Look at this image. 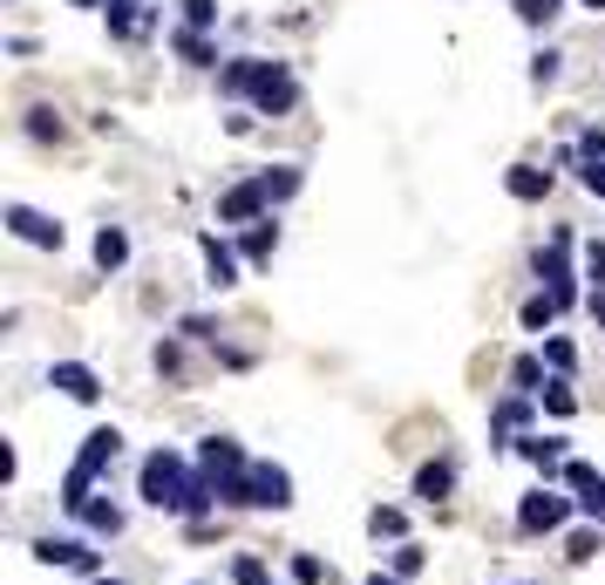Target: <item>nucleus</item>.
<instances>
[{
    "mask_svg": "<svg viewBox=\"0 0 605 585\" xmlns=\"http://www.w3.org/2000/svg\"><path fill=\"white\" fill-rule=\"evenodd\" d=\"M368 585H409V578H395V572H368Z\"/></svg>",
    "mask_w": 605,
    "mask_h": 585,
    "instance_id": "42",
    "label": "nucleus"
},
{
    "mask_svg": "<svg viewBox=\"0 0 605 585\" xmlns=\"http://www.w3.org/2000/svg\"><path fill=\"white\" fill-rule=\"evenodd\" d=\"M579 171V184L592 191V198H605V158H592V164H572Z\"/></svg>",
    "mask_w": 605,
    "mask_h": 585,
    "instance_id": "39",
    "label": "nucleus"
},
{
    "mask_svg": "<svg viewBox=\"0 0 605 585\" xmlns=\"http://www.w3.org/2000/svg\"><path fill=\"white\" fill-rule=\"evenodd\" d=\"M585 306H592V321L605 327V293H585Z\"/></svg>",
    "mask_w": 605,
    "mask_h": 585,
    "instance_id": "41",
    "label": "nucleus"
},
{
    "mask_svg": "<svg viewBox=\"0 0 605 585\" xmlns=\"http://www.w3.org/2000/svg\"><path fill=\"white\" fill-rule=\"evenodd\" d=\"M538 402H544V415H558V422H572V415H579V396H572V381H564V375L544 381V396H538Z\"/></svg>",
    "mask_w": 605,
    "mask_h": 585,
    "instance_id": "27",
    "label": "nucleus"
},
{
    "mask_svg": "<svg viewBox=\"0 0 605 585\" xmlns=\"http://www.w3.org/2000/svg\"><path fill=\"white\" fill-rule=\"evenodd\" d=\"M177 8H184V21H191L197 34H205V28L218 21V0H177Z\"/></svg>",
    "mask_w": 605,
    "mask_h": 585,
    "instance_id": "36",
    "label": "nucleus"
},
{
    "mask_svg": "<svg viewBox=\"0 0 605 585\" xmlns=\"http://www.w3.org/2000/svg\"><path fill=\"white\" fill-rule=\"evenodd\" d=\"M510 449H517L523 463H531V470H544V484L564 470V463H572V456H564V436H538V429H523V436H517Z\"/></svg>",
    "mask_w": 605,
    "mask_h": 585,
    "instance_id": "11",
    "label": "nucleus"
},
{
    "mask_svg": "<svg viewBox=\"0 0 605 585\" xmlns=\"http://www.w3.org/2000/svg\"><path fill=\"white\" fill-rule=\"evenodd\" d=\"M605 552V524H579L572 538H564V559H572V565H592Z\"/></svg>",
    "mask_w": 605,
    "mask_h": 585,
    "instance_id": "25",
    "label": "nucleus"
},
{
    "mask_svg": "<svg viewBox=\"0 0 605 585\" xmlns=\"http://www.w3.org/2000/svg\"><path fill=\"white\" fill-rule=\"evenodd\" d=\"M231 585H272V565H266L259 552H238V559H231Z\"/></svg>",
    "mask_w": 605,
    "mask_h": 585,
    "instance_id": "30",
    "label": "nucleus"
},
{
    "mask_svg": "<svg viewBox=\"0 0 605 585\" xmlns=\"http://www.w3.org/2000/svg\"><path fill=\"white\" fill-rule=\"evenodd\" d=\"M558 8H564V0H517V21H523V28H551Z\"/></svg>",
    "mask_w": 605,
    "mask_h": 585,
    "instance_id": "34",
    "label": "nucleus"
},
{
    "mask_svg": "<svg viewBox=\"0 0 605 585\" xmlns=\"http://www.w3.org/2000/svg\"><path fill=\"white\" fill-rule=\"evenodd\" d=\"M544 381H551V375H544V355H517V361H510V396H531V402H538Z\"/></svg>",
    "mask_w": 605,
    "mask_h": 585,
    "instance_id": "22",
    "label": "nucleus"
},
{
    "mask_svg": "<svg viewBox=\"0 0 605 585\" xmlns=\"http://www.w3.org/2000/svg\"><path fill=\"white\" fill-rule=\"evenodd\" d=\"M191 470H197V463H191L184 449L156 443V449L137 463V497L150 503V511H164V518H177V524H184V490H191Z\"/></svg>",
    "mask_w": 605,
    "mask_h": 585,
    "instance_id": "2",
    "label": "nucleus"
},
{
    "mask_svg": "<svg viewBox=\"0 0 605 585\" xmlns=\"http://www.w3.org/2000/svg\"><path fill=\"white\" fill-rule=\"evenodd\" d=\"M28 137H34V143H62V116L34 102V109H28Z\"/></svg>",
    "mask_w": 605,
    "mask_h": 585,
    "instance_id": "32",
    "label": "nucleus"
},
{
    "mask_svg": "<svg viewBox=\"0 0 605 585\" xmlns=\"http://www.w3.org/2000/svg\"><path fill=\"white\" fill-rule=\"evenodd\" d=\"M272 205H266V191H259V177H246V184H231V191H218V225H259Z\"/></svg>",
    "mask_w": 605,
    "mask_h": 585,
    "instance_id": "8",
    "label": "nucleus"
},
{
    "mask_svg": "<svg viewBox=\"0 0 605 585\" xmlns=\"http://www.w3.org/2000/svg\"><path fill=\"white\" fill-rule=\"evenodd\" d=\"M96 266H102V272H123V266H130V231H123V225H102V231H96Z\"/></svg>",
    "mask_w": 605,
    "mask_h": 585,
    "instance_id": "21",
    "label": "nucleus"
},
{
    "mask_svg": "<svg viewBox=\"0 0 605 585\" xmlns=\"http://www.w3.org/2000/svg\"><path fill=\"white\" fill-rule=\"evenodd\" d=\"M89 585H130V578H116V572H102V578H89Z\"/></svg>",
    "mask_w": 605,
    "mask_h": 585,
    "instance_id": "43",
    "label": "nucleus"
},
{
    "mask_svg": "<svg viewBox=\"0 0 605 585\" xmlns=\"http://www.w3.org/2000/svg\"><path fill=\"white\" fill-rule=\"evenodd\" d=\"M8 231H14V239H28V246H42V252H62V239H68V231L55 218H42L34 205H8Z\"/></svg>",
    "mask_w": 605,
    "mask_h": 585,
    "instance_id": "10",
    "label": "nucleus"
},
{
    "mask_svg": "<svg viewBox=\"0 0 605 585\" xmlns=\"http://www.w3.org/2000/svg\"><path fill=\"white\" fill-rule=\"evenodd\" d=\"M197 470H212V477H231V470H252V456L238 449L231 436H205V443H197Z\"/></svg>",
    "mask_w": 605,
    "mask_h": 585,
    "instance_id": "14",
    "label": "nucleus"
},
{
    "mask_svg": "<svg viewBox=\"0 0 605 585\" xmlns=\"http://www.w3.org/2000/svg\"><path fill=\"white\" fill-rule=\"evenodd\" d=\"M238 252H246L252 266H266V259L279 252V225H272V218H259V225H246V239H238Z\"/></svg>",
    "mask_w": 605,
    "mask_h": 585,
    "instance_id": "23",
    "label": "nucleus"
},
{
    "mask_svg": "<svg viewBox=\"0 0 605 585\" xmlns=\"http://www.w3.org/2000/svg\"><path fill=\"white\" fill-rule=\"evenodd\" d=\"M48 388H62L68 402H96V396H102V375H96L89 361H55V368H48Z\"/></svg>",
    "mask_w": 605,
    "mask_h": 585,
    "instance_id": "12",
    "label": "nucleus"
},
{
    "mask_svg": "<svg viewBox=\"0 0 605 585\" xmlns=\"http://www.w3.org/2000/svg\"><path fill=\"white\" fill-rule=\"evenodd\" d=\"M171 48H177V55H184L191 68H212V62H218V48H212V42H205V34H197V28H184V34H171Z\"/></svg>",
    "mask_w": 605,
    "mask_h": 585,
    "instance_id": "28",
    "label": "nucleus"
},
{
    "mask_svg": "<svg viewBox=\"0 0 605 585\" xmlns=\"http://www.w3.org/2000/svg\"><path fill=\"white\" fill-rule=\"evenodd\" d=\"M218 96H252L259 116H293L300 109V83L287 62H259V55H231L218 68Z\"/></svg>",
    "mask_w": 605,
    "mask_h": 585,
    "instance_id": "1",
    "label": "nucleus"
},
{
    "mask_svg": "<svg viewBox=\"0 0 605 585\" xmlns=\"http://www.w3.org/2000/svg\"><path fill=\"white\" fill-rule=\"evenodd\" d=\"M150 361H156V375H184V347H177V340H156Z\"/></svg>",
    "mask_w": 605,
    "mask_h": 585,
    "instance_id": "38",
    "label": "nucleus"
},
{
    "mask_svg": "<svg viewBox=\"0 0 605 585\" xmlns=\"http://www.w3.org/2000/svg\"><path fill=\"white\" fill-rule=\"evenodd\" d=\"M62 511L83 524V531H96V538H123V524H130V511H123L109 490H89L83 503H62Z\"/></svg>",
    "mask_w": 605,
    "mask_h": 585,
    "instance_id": "6",
    "label": "nucleus"
},
{
    "mask_svg": "<svg viewBox=\"0 0 605 585\" xmlns=\"http://www.w3.org/2000/svg\"><path fill=\"white\" fill-rule=\"evenodd\" d=\"M28 552H34V565H55V572H75V559H83L89 544H83V538H55V531H48V538H34Z\"/></svg>",
    "mask_w": 605,
    "mask_h": 585,
    "instance_id": "18",
    "label": "nucleus"
},
{
    "mask_svg": "<svg viewBox=\"0 0 605 585\" xmlns=\"http://www.w3.org/2000/svg\"><path fill=\"white\" fill-rule=\"evenodd\" d=\"M558 484L572 490V497H592V490H605V470H592L585 456H572V463H564V470H558Z\"/></svg>",
    "mask_w": 605,
    "mask_h": 585,
    "instance_id": "26",
    "label": "nucleus"
},
{
    "mask_svg": "<svg viewBox=\"0 0 605 585\" xmlns=\"http://www.w3.org/2000/svg\"><path fill=\"white\" fill-rule=\"evenodd\" d=\"M75 8H102V0H75Z\"/></svg>",
    "mask_w": 605,
    "mask_h": 585,
    "instance_id": "44",
    "label": "nucleus"
},
{
    "mask_svg": "<svg viewBox=\"0 0 605 585\" xmlns=\"http://www.w3.org/2000/svg\"><path fill=\"white\" fill-rule=\"evenodd\" d=\"M544 368H551V375H572V368H579V347L564 340V334H544Z\"/></svg>",
    "mask_w": 605,
    "mask_h": 585,
    "instance_id": "31",
    "label": "nucleus"
},
{
    "mask_svg": "<svg viewBox=\"0 0 605 585\" xmlns=\"http://www.w3.org/2000/svg\"><path fill=\"white\" fill-rule=\"evenodd\" d=\"M197 252H205V272H212V293H231L238 286V259H246V252H238L231 239H218V231H205V239H197Z\"/></svg>",
    "mask_w": 605,
    "mask_h": 585,
    "instance_id": "9",
    "label": "nucleus"
},
{
    "mask_svg": "<svg viewBox=\"0 0 605 585\" xmlns=\"http://www.w3.org/2000/svg\"><path fill=\"white\" fill-rule=\"evenodd\" d=\"M531 83H538V89H551V83H558V55H551V48L531 62Z\"/></svg>",
    "mask_w": 605,
    "mask_h": 585,
    "instance_id": "40",
    "label": "nucleus"
},
{
    "mask_svg": "<svg viewBox=\"0 0 605 585\" xmlns=\"http://www.w3.org/2000/svg\"><path fill=\"white\" fill-rule=\"evenodd\" d=\"M368 538L381 544H409V511H401V503H375V511H368Z\"/></svg>",
    "mask_w": 605,
    "mask_h": 585,
    "instance_id": "20",
    "label": "nucleus"
},
{
    "mask_svg": "<svg viewBox=\"0 0 605 585\" xmlns=\"http://www.w3.org/2000/svg\"><path fill=\"white\" fill-rule=\"evenodd\" d=\"M252 511H293V470L287 463H252Z\"/></svg>",
    "mask_w": 605,
    "mask_h": 585,
    "instance_id": "7",
    "label": "nucleus"
},
{
    "mask_svg": "<svg viewBox=\"0 0 605 585\" xmlns=\"http://www.w3.org/2000/svg\"><path fill=\"white\" fill-rule=\"evenodd\" d=\"M422 565H429V552H422L415 538H409V544H395V559H388V572H395V578H415Z\"/></svg>",
    "mask_w": 605,
    "mask_h": 585,
    "instance_id": "33",
    "label": "nucleus"
},
{
    "mask_svg": "<svg viewBox=\"0 0 605 585\" xmlns=\"http://www.w3.org/2000/svg\"><path fill=\"white\" fill-rule=\"evenodd\" d=\"M531 272L544 280V293H551L558 306H579V272H572V225H558V231H551V246L531 259Z\"/></svg>",
    "mask_w": 605,
    "mask_h": 585,
    "instance_id": "5",
    "label": "nucleus"
},
{
    "mask_svg": "<svg viewBox=\"0 0 605 585\" xmlns=\"http://www.w3.org/2000/svg\"><path fill=\"white\" fill-rule=\"evenodd\" d=\"M150 0H116V8H109V34H116V42H143V34H150Z\"/></svg>",
    "mask_w": 605,
    "mask_h": 585,
    "instance_id": "15",
    "label": "nucleus"
},
{
    "mask_svg": "<svg viewBox=\"0 0 605 585\" xmlns=\"http://www.w3.org/2000/svg\"><path fill=\"white\" fill-rule=\"evenodd\" d=\"M116 456H123V429H116V422L89 429L83 449H75V463H68V477H62V503H83V497L116 470Z\"/></svg>",
    "mask_w": 605,
    "mask_h": 585,
    "instance_id": "3",
    "label": "nucleus"
},
{
    "mask_svg": "<svg viewBox=\"0 0 605 585\" xmlns=\"http://www.w3.org/2000/svg\"><path fill=\"white\" fill-rule=\"evenodd\" d=\"M585 280L592 293H605V239H585Z\"/></svg>",
    "mask_w": 605,
    "mask_h": 585,
    "instance_id": "35",
    "label": "nucleus"
},
{
    "mask_svg": "<svg viewBox=\"0 0 605 585\" xmlns=\"http://www.w3.org/2000/svg\"><path fill=\"white\" fill-rule=\"evenodd\" d=\"M456 497V456H429L415 470V503H450Z\"/></svg>",
    "mask_w": 605,
    "mask_h": 585,
    "instance_id": "13",
    "label": "nucleus"
},
{
    "mask_svg": "<svg viewBox=\"0 0 605 585\" xmlns=\"http://www.w3.org/2000/svg\"><path fill=\"white\" fill-rule=\"evenodd\" d=\"M585 8H605V0H585Z\"/></svg>",
    "mask_w": 605,
    "mask_h": 585,
    "instance_id": "45",
    "label": "nucleus"
},
{
    "mask_svg": "<svg viewBox=\"0 0 605 585\" xmlns=\"http://www.w3.org/2000/svg\"><path fill=\"white\" fill-rule=\"evenodd\" d=\"M287 572H293V585H334V572H327V559H320V552H293Z\"/></svg>",
    "mask_w": 605,
    "mask_h": 585,
    "instance_id": "29",
    "label": "nucleus"
},
{
    "mask_svg": "<svg viewBox=\"0 0 605 585\" xmlns=\"http://www.w3.org/2000/svg\"><path fill=\"white\" fill-rule=\"evenodd\" d=\"M177 334H184V340H218V321H212V314H184Z\"/></svg>",
    "mask_w": 605,
    "mask_h": 585,
    "instance_id": "37",
    "label": "nucleus"
},
{
    "mask_svg": "<svg viewBox=\"0 0 605 585\" xmlns=\"http://www.w3.org/2000/svg\"><path fill=\"white\" fill-rule=\"evenodd\" d=\"M252 177H259V191H266V205L300 198V184H306V171H300V164H272V171H252Z\"/></svg>",
    "mask_w": 605,
    "mask_h": 585,
    "instance_id": "19",
    "label": "nucleus"
},
{
    "mask_svg": "<svg viewBox=\"0 0 605 585\" xmlns=\"http://www.w3.org/2000/svg\"><path fill=\"white\" fill-rule=\"evenodd\" d=\"M572 518H579V497L572 490H551L544 484V490H523L517 497V531L523 538H551V531H564Z\"/></svg>",
    "mask_w": 605,
    "mask_h": 585,
    "instance_id": "4",
    "label": "nucleus"
},
{
    "mask_svg": "<svg viewBox=\"0 0 605 585\" xmlns=\"http://www.w3.org/2000/svg\"><path fill=\"white\" fill-rule=\"evenodd\" d=\"M504 191H510L517 205H544V198H551V171H538V164H510Z\"/></svg>",
    "mask_w": 605,
    "mask_h": 585,
    "instance_id": "17",
    "label": "nucleus"
},
{
    "mask_svg": "<svg viewBox=\"0 0 605 585\" xmlns=\"http://www.w3.org/2000/svg\"><path fill=\"white\" fill-rule=\"evenodd\" d=\"M564 314V306L551 300V293H531V300H523L517 306V321H523V334H551V321Z\"/></svg>",
    "mask_w": 605,
    "mask_h": 585,
    "instance_id": "24",
    "label": "nucleus"
},
{
    "mask_svg": "<svg viewBox=\"0 0 605 585\" xmlns=\"http://www.w3.org/2000/svg\"><path fill=\"white\" fill-rule=\"evenodd\" d=\"M523 422H531V396H504L490 409V449H510V429H523Z\"/></svg>",
    "mask_w": 605,
    "mask_h": 585,
    "instance_id": "16",
    "label": "nucleus"
}]
</instances>
